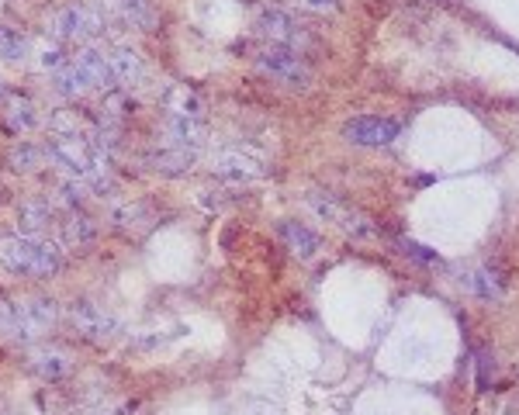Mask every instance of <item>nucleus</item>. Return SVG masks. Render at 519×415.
<instances>
[{
	"label": "nucleus",
	"mask_w": 519,
	"mask_h": 415,
	"mask_svg": "<svg viewBox=\"0 0 519 415\" xmlns=\"http://www.w3.org/2000/svg\"><path fill=\"white\" fill-rule=\"evenodd\" d=\"M52 87H56L59 97H70V101H77V97H84L90 90L84 73L77 70V63H66L59 73H52Z\"/></svg>",
	"instance_id": "23"
},
{
	"label": "nucleus",
	"mask_w": 519,
	"mask_h": 415,
	"mask_svg": "<svg viewBox=\"0 0 519 415\" xmlns=\"http://www.w3.org/2000/svg\"><path fill=\"white\" fill-rule=\"evenodd\" d=\"M139 412V402L135 398H122V402H108V405H94L84 415H135Z\"/></svg>",
	"instance_id": "29"
},
{
	"label": "nucleus",
	"mask_w": 519,
	"mask_h": 415,
	"mask_svg": "<svg viewBox=\"0 0 519 415\" xmlns=\"http://www.w3.org/2000/svg\"><path fill=\"white\" fill-rule=\"evenodd\" d=\"M108 56H111V66H115L118 90H132L146 80V63H142V56L132 49V45H115Z\"/></svg>",
	"instance_id": "15"
},
{
	"label": "nucleus",
	"mask_w": 519,
	"mask_h": 415,
	"mask_svg": "<svg viewBox=\"0 0 519 415\" xmlns=\"http://www.w3.org/2000/svg\"><path fill=\"white\" fill-rule=\"evenodd\" d=\"M257 70L263 73L267 80L281 83L288 90H308L315 80L312 66L302 52L295 49H284V45H267V49L257 52Z\"/></svg>",
	"instance_id": "5"
},
{
	"label": "nucleus",
	"mask_w": 519,
	"mask_h": 415,
	"mask_svg": "<svg viewBox=\"0 0 519 415\" xmlns=\"http://www.w3.org/2000/svg\"><path fill=\"white\" fill-rule=\"evenodd\" d=\"M97 239V222L87 211H66L63 218V243L70 249H87Z\"/></svg>",
	"instance_id": "21"
},
{
	"label": "nucleus",
	"mask_w": 519,
	"mask_h": 415,
	"mask_svg": "<svg viewBox=\"0 0 519 415\" xmlns=\"http://www.w3.org/2000/svg\"><path fill=\"white\" fill-rule=\"evenodd\" d=\"M212 170H215L222 180H229V184H250V180H257L260 173H263L260 163L253 160V156L239 153V149H229V153H218Z\"/></svg>",
	"instance_id": "14"
},
{
	"label": "nucleus",
	"mask_w": 519,
	"mask_h": 415,
	"mask_svg": "<svg viewBox=\"0 0 519 415\" xmlns=\"http://www.w3.org/2000/svg\"><path fill=\"white\" fill-rule=\"evenodd\" d=\"M32 371L42 377V381H63V377L73 374V357L59 346H49V350L32 353Z\"/></svg>",
	"instance_id": "17"
},
{
	"label": "nucleus",
	"mask_w": 519,
	"mask_h": 415,
	"mask_svg": "<svg viewBox=\"0 0 519 415\" xmlns=\"http://www.w3.org/2000/svg\"><path fill=\"white\" fill-rule=\"evenodd\" d=\"M45 28H49V35L56 42H87L108 32V21H104V14L94 4H63L49 14Z\"/></svg>",
	"instance_id": "4"
},
{
	"label": "nucleus",
	"mask_w": 519,
	"mask_h": 415,
	"mask_svg": "<svg viewBox=\"0 0 519 415\" xmlns=\"http://www.w3.org/2000/svg\"><path fill=\"white\" fill-rule=\"evenodd\" d=\"M4 198H7V187H4V180H0V205H4Z\"/></svg>",
	"instance_id": "32"
},
{
	"label": "nucleus",
	"mask_w": 519,
	"mask_h": 415,
	"mask_svg": "<svg viewBox=\"0 0 519 415\" xmlns=\"http://www.w3.org/2000/svg\"><path fill=\"white\" fill-rule=\"evenodd\" d=\"M167 146H177L184 153H194L205 146L208 139V125H205V115H167Z\"/></svg>",
	"instance_id": "11"
},
{
	"label": "nucleus",
	"mask_w": 519,
	"mask_h": 415,
	"mask_svg": "<svg viewBox=\"0 0 519 415\" xmlns=\"http://www.w3.org/2000/svg\"><path fill=\"white\" fill-rule=\"evenodd\" d=\"M49 222H52V205H49V201H42V198L21 201V208H18V232H21V236L39 239V232L49 229Z\"/></svg>",
	"instance_id": "20"
},
{
	"label": "nucleus",
	"mask_w": 519,
	"mask_h": 415,
	"mask_svg": "<svg viewBox=\"0 0 519 415\" xmlns=\"http://www.w3.org/2000/svg\"><path fill=\"white\" fill-rule=\"evenodd\" d=\"M87 184L84 180H73V177H66V180H59V187H56V201L63 205L66 211H77L80 205H84V198H87Z\"/></svg>",
	"instance_id": "25"
},
{
	"label": "nucleus",
	"mask_w": 519,
	"mask_h": 415,
	"mask_svg": "<svg viewBox=\"0 0 519 415\" xmlns=\"http://www.w3.org/2000/svg\"><path fill=\"white\" fill-rule=\"evenodd\" d=\"M49 135H87V132H84V122H80L77 111L59 108L49 115Z\"/></svg>",
	"instance_id": "26"
},
{
	"label": "nucleus",
	"mask_w": 519,
	"mask_h": 415,
	"mask_svg": "<svg viewBox=\"0 0 519 415\" xmlns=\"http://www.w3.org/2000/svg\"><path fill=\"white\" fill-rule=\"evenodd\" d=\"M66 63H70V59H66V52H63V45H59V42H42L39 45V66H42V70L59 73Z\"/></svg>",
	"instance_id": "28"
},
{
	"label": "nucleus",
	"mask_w": 519,
	"mask_h": 415,
	"mask_svg": "<svg viewBox=\"0 0 519 415\" xmlns=\"http://www.w3.org/2000/svg\"><path fill=\"white\" fill-rule=\"evenodd\" d=\"M77 70L84 73L87 87L90 90H101V94H115L118 90V80H115V66H111V56L101 49H94V45H84V49L77 52Z\"/></svg>",
	"instance_id": "10"
},
{
	"label": "nucleus",
	"mask_w": 519,
	"mask_h": 415,
	"mask_svg": "<svg viewBox=\"0 0 519 415\" xmlns=\"http://www.w3.org/2000/svg\"><path fill=\"white\" fill-rule=\"evenodd\" d=\"M277 236H281V243L288 246V253L298 256V260H312V256L322 249L319 232H312L308 225L295 222V218H284V222L277 225Z\"/></svg>",
	"instance_id": "12"
},
{
	"label": "nucleus",
	"mask_w": 519,
	"mask_h": 415,
	"mask_svg": "<svg viewBox=\"0 0 519 415\" xmlns=\"http://www.w3.org/2000/svg\"><path fill=\"white\" fill-rule=\"evenodd\" d=\"M21 315H18V336L14 339H35L45 336L49 329H56L59 322V301L49 298V294H32V298L18 301Z\"/></svg>",
	"instance_id": "9"
},
{
	"label": "nucleus",
	"mask_w": 519,
	"mask_h": 415,
	"mask_svg": "<svg viewBox=\"0 0 519 415\" xmlns=\"http://www.w3.org/2000/svg\"><path fill=\"white\" fill-rule=\"evenodd\" d=\"M146 163L153 166L156 173H163V177H184L194 166V153H184V149L177 146H160L146 156Z\"/></svg>",
	"instance_id": "19"
},
{
	"label": "nucleus",
	"mask_w": 519,
	"mask_h": 415,
	"mask_svg": "<svg viewBox=\"0 0 519 415\" xmlns=\"http://www.w3.org/2000/svg\"><path fill=\"white\" fill-rule=\"evenodd\" d=\"M257 32L263 39H270V45H284V49H295V52H302V56H305V49L315 45L312 32H308L295 14L281 11V7H260Z\"/></svg>",
	"instance_id": "6"
},
{
	"label": "nucleus",
	"mask_w": 519,
	"mask_h": 415,
	"mask_svg": "<svg viewBox=\"0 0 519 415\" xmlns=\"http://www.w3.org/2000/svg\"><path fill=\"white\" fill-rule=\"evenodd\" d=\"M298 7H305V11L312 14H336L340 11V0H295Z\"/></svg>",
	"instance_id": "31"
},
{
	"label": "nucleus",
	"mask_w": 519,
	"mask_h": 415,
	"mask_svg": "<svg viewBox=\"0 0 519 415\" xmlns=\"http://www.w3.org/2000/svg\"><path fill=\"white\" fill-rule=\"evenodd\" d=\"M4 125L11 128L14 135H25L39 125V111H35L32 97L25 94H7L4 97Z\"/></svg>",
	"instance_id": "16"
},
{
	"label": "nucleus",
	"mask_w": 519,
	"mask_h": 415,
	"mask_svg": "<svg viewBox=\"0 0 519 415\" xmlns=\"http://www.w3.org/2000/svg\"><path fill=\"white\" fill-rule=\"evenodd\" d=\"M0 59H7V63H25L28 59V39L4 21H0Z\"/></svg>",
	"instance_id": "24"
},
{
	"label": "nucleus",
	"mask_w": 519,
	"mask_h": 415,
	"mask_svg": "<svg viewBox=\"0 0 519 415\" xmlns=\"http://www.w3.org/2000/svg\"><path fill=\"white\" fill-rule=\"evenodd\" d=\"M398 135H402V125H398L395 118L360 115V118H350V122L343 125V139L353 142V146H364V149L391 146Z\"/></svg>",
	"instance_id": "8"
},
{
	"label": "nucleus",
	"mask_w": 519,
	"mask_h": 415,
	"mask_svg": "<svg viewBox=\"0 0 519 415\" xmlns=\"http://www.w3.org/2000/svg\"><path fill=\"white\" fill-rule=\"evenodd\" d=\"M45 156H49V153H45L42 146H32V142L18 139L14 146L4 149V166L11 173H39L42 163H45Z\"/></svg>",
	"instance_id": "18"
},
{
	"label": "nucleus",
	"mask_w": 519,
	"mask_h": 415,
	"mask_svg": "<svg viewBox=\"0 0 519 415\" xmlns=\"http://www.w3.org/2000/svg\"><path fill=\"white\" fill-rule=\"evenodd\" d=\"M402 253L405 256H412V260H419V263H440V253L436 249H426L423 243H412V239H402Z\"/></svg>",
	"instance_id": "30"
},
{
	"label": "nucleus",
	"mask_w": 519,
	"mask_h": 415,
	"mask_svg": "<svg viewBox=\"0 0 519 415\" xmlns=\"http://www.w3.org/2000/svg\"><path fill=\"white\" fill-rule=\"evenodd\" d=\"M18 315H21L18 301L0 291V336H18Z\"/></svg>",
	"instance_id": "27"
},
{
	"label": "nucleus",
	"mask_w": 519,
	"mask_h": 415,
	"mask_svg": "<svg viewBox=\"0 0 519 415\" xmlns=\"http://www.w3.org/2000/svg\"><path fill=\"white\" fill-rule=\"evenodd\" d=\"M111 222L122 232H142L153 225V211L142 205V201H122V205L111 208Z\"/></svg>",
	"instance_id": "22"
},
{
	"label": "nucleus",
	"mask_w": 519,
	"mask_h": 415,
	"mask_svg": "<svg viewBox=\"0 0 519 415\" xmlns=\"http://www.w3.org/2000/svg\"><path fill=\"white\" fill-rule=\"evenodd\" d=\"M45 153H49V160L59 166V170L66 173V177L73 180H87L94 177L97 170H104L108 166V156H101L94 146H90L87 135H49V142H45Z\"/></svg>",
	"instance_id": "2"
},
{
	"label": "nucleus",
	"mask_w": 519,
	"mask_h": 415,
	"mask_svg": "<svg viewBox=\"0 0 519 415\" xmlns=\"http://www.w3.org/2000/svg\"><path fill=\"white\" fill-rule=\"evenodd\" d=\"M0 263L11 274L35 277V281H52L63 270V249L52 239H32L21 232H4L0 236Z\"/></svg>",
	"instance_id": "1"
},
{
	"label": "nucleus",
	"mask_w": 519,
	"mask_h": 415,
	"mask_svg": "<svg viewBox=\"0 0 519 415\" xmlns=\"http://www.w3.org/2000/svg\"><path fill=\"white\" fill-rule=\"evenodd\" d=\"M7 97V87H4V80H0V101H4Z\"/></svg>",
	"instance_id": "33"
},
{
	"label": "nucleus",
	"mask_w": 519,
	"mask_h": 415,
	"mask_svg": "<svg viewBox=\"0 0 519 415\" xmlns=\"http://www.w3.org/2000/svg\"><path fill=\"white\" fill-rule=\"evenodd\" d=\"M464 284H468L481 301H499V298H506L509 277L499 263H481L478 270H471V274L464 277Z\"/></svg>",
	"instance_id": "13"
},
{
	"label": "nucleus",
	"mask_w": 519,
	"mask_h": 415,
	"mask_svg": "<svg viewBox=\"0 0 519 415\" xmlns=\"http://www.w3.org/2000/svg\"><path fill=\"white\" fill-rule=\"evenodd\" d=\"M70 322H73V332H77L84 343H94V346L111 343V339L122 332V322L111 312H104L101 305H94V301H73Z\"/></svg>",
	"instance_id": "7"
},
{
	"label": "nucleus",
	"mask_w": 519,
	"mask_h": 415,
	"mask_svg": "<svg viewBox=\"0 0 519 415\" xmlns=\"http://www.w3.org/2000/svg\"><path fill=\"white\" fill-rule=\"evenodd\" d=\"M308 208H312L322 222H329L333 229H340L353 239L378 236V222H374L367 211H360L357 205H350V201L336 198V194L329 191H308Z\"/></svg>",
	"instance_id": "3"
}]
</instances>
